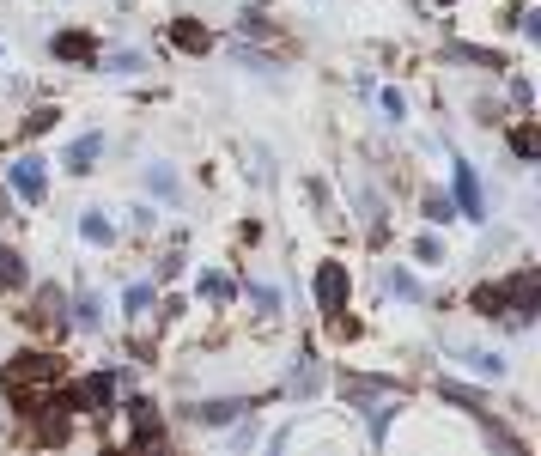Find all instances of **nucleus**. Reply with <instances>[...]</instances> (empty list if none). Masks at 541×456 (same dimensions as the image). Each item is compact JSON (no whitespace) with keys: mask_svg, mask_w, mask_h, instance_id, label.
I'll use <instances>...</instances> for the list:
<instances>
[{"mask_svg":"<svg viewBox=\"0 0 541 456\" xmlns=\"http://www.w3.org/2000/svg\"><path fill=\"white\" fill-rule=\"evenodd\" d=\"M383 292H390V298H408V304H414V298H426V292H420V280H414L408 268H383Z\"/></svg>","mask_w":541,"mask_h":456,"instance_id":"nucleus-15","label":"nucleus"},{"mask_svg":"<svg viewBox=\"0 0 541 456\" xmlns=\"http://www.w3.org/2000/svg\"><path fill=\"white\" fill-rule=\"evenodd\" d=\"M347 286H353V280H347L341 262H323V268H317V311H323V317H341V311H347Z\"/></svg>","mask_w":541,"mask_h":456,"instance_id":"nucleus-4","label":"nucleus"},{"mask_svg":"<svg viewBox=\"0 0 541 456\" xmlns=\"http://www.w3.org/2000/svg\"><path fill=\"white\" fill-rule=\"evenodd\" d=\"M43 329H55V335H67V292L61 286H43L37 292V311H31Z\"/></svg>","mask_w":541,"mask_h":456,"instance_id":"nucleus-7","label":"nucleus"},{"mask_svg":"<svg viewBox=\"0 0 541 456\" xmlns=\"http://www.w3.org/2000/svg\"><path fill=\"white\" fill-rule=\"evenodd\" d=\"M92 67H110V73H140V67H146V55H134V49L104 55V49H98V61H92Z\"/></svg>","mask_w":541,"mask_h":456,"instance_id":"nucleus-21","label":"nucleus"},{"mask_svg":"<svg viewBox=\"0 0 541 456\" xmlns=\"http://www.w3.org/2000/svg\"><path fill=\"white\" fill-rule=\"evenodd\" d=\"M383 116H390V122H402V116H408V98H402L396 86H390V92H383Z\"/></svg>","mask_w":541,"mask_h":456,"instance_id":"nucleus-26","label":"nucleus"},{"mask_svg":"<svg viewBox=\"0 0 541 456\" xmlns=\"http://www.w3.org/2000/svg\"><path fill=\"white\" fill-rule=\"evenodd\" d=\"M511 104H517V110H529V104H535V92H529V80H511Z\"/></svg>","mask_w":541,"mask_h":456,"instance_id":"nucleus-28","label":"nucleus"},{"mask_svg":"<svg viewBox=\"0 0 541 456\" xmlns=\"http://www.w3.org/2000/svg\"><path fill=\"white\" fill-rule=\"evenodd\" d=\"M238 31H244V37H262L268 25H262V13H244V19H238Z\"/></svg>","mask_w":541,"mask_h":456,"instance_id":"nucleus-29","label":"nucleus"},{"mask_svg":"<svg viewBox=\"0 0 541 456\" xmlns=\"http://www.w3.org/2000/svg\"><path fill=\"white\" fill-rule=\"evenodd\" d=\"M98 159H104V134H80L67 152H61V165L73 171V177H86V171H98Z\"/></svg>","mask_w":541,"mask_h":456,"instance_id":"nucleus-6","label":"nucleus"},{"mask_svg":"<svg viewBox=\"0 0 541 456\" xmlns=\"http://www.w3.org/2000/svg\"><path fill=\"white\" fill-rule=\"evenodd\" d=\"M244 414H250V402H201V408H189L195 426H231V420H244Z\"/></svg>","mask_w":541,"mask_h":456,"instance_id":"nucleus-10","label":"nucleus"},{"mask_svg":"<svg viewBox=\"0 0 541 456\" xmlns=\"http://www.w3.org/2000/svg\"><path fill=\"white\" fill-rule=\"evenodd\" d=\"M7 183H13V195H19V201H31V207H37V201L49 195V165L37 159V152H19V159L7 165Z\"/></svg>","mask_w":541,"mask_h":456,"instance_id":"nucleus-2","label":"nucleus"},{"mask_svg":"<svg viewBox=\"0 0 541 456\" xmlns=\"http://www.w3.org/2000/svg\"><path fill=\"white\" fill-rule=\"evenodd\" d=\"M25 280H31V274H25V256L7 250V256H0V292H19Z\"/></svg>","mask_w":541,"mask_h":456,"instance_id":"nucleus-22","label":"nucleus"},{"mask_svg":"<svg viewBox=\"0 0 541 456\" xmlns=\"http://www.w3.org/2000/svg\"><path fill=\"white\" fill-rule=\"evenodd\" d=\"M146 189L159 195V201H171V195H177V177H171V165H146Z\"/></svg>","mask_w":541,"mask_h":456,"instance_id":"nucleus-23","label":"nucleus"},{"mask_svg":"<svg viewBox=\"0 0 541 456\" xmlns=\"http://www.w3.org/2000/svg\"><path fill=\"white\" fill-rule=\"evenodd\" d=\"M438 396H444V402H456L462 414H487V408H481V396H475V390H462L456 377H438Z\"/></svg>","mask_w":541,"mask_h":456,"instance_id":"nucleus-17","label":"nucleus"},{"mask_svg":"<svg viewBox=\"0 0 541 456\" xmlns=\"http://www.w3.org/2000/svg\"><path fill=\"white\" fill-rule=\"evenodd\" d=\"M128 426H134L128 444H152V438H159V408H152L146 396H134V402H128Z\"/></svg>","mask_w":541,"mask_h":456,"instance_id":"nucleus-8","label":"nucleus"},{"mask_svg":"<svg viewBox=\"0 0 541 456\" xmlns=\"http://www.w3.org/2000/svg\"><path fill=\"white\" fill-rule=\"evenodd\" d=\"M49 122H55V110H31V122H25V134H43Z\"/></svg>","mask_w":541,"mask_h":456,"instance_id":"nucleus-30","label":"nucleus"},{"mask_svg":"<svg viewBox=\"0 0 541 456\" xmlns=\"http://www.w3.org/2000/svg\"><path fill=\"white\" fill-rule=\"evenodd\" d=\"M450 183H456V213H469V219H487V201H481V177L469 159H456L450 165Z\"/></svg>","mask_w":541,"mask_h":456,"instance_id":"nucleus-5","label":"nucleus"},{"mask_svg":"<svg viewBox=\"0 0 541 456\" xmlns=\"http://www.w3.org/2000/svg\"><path fill=\"white\" fill-rule=\"evenodd\" d=\"M438 7H450V0H438Z\"/></svg>","mask_w":541,"mask_h":456,"instance_id":"nucleus-31","label":"nucleus"},{"mask_svg":"<svg viewBox=\"0 0 541 456\" xmlns=\"http://www.w3.org/2000/svg\"><path fill=\"white\" fill-rule=\"evenodd\" d=\"M414 256H420V262H432V268H438V262H444V244H438V238H420V244H414Z\"/></svg>","mask_w":541,"mask_h":456,"instance_id":"nucleus-27","label":"nucleus"},{"mask_svg":"<svg viewBox=\"0 0 541 456\" xmlns=\"http://www.w3.org/2000/svg\"><path fill=\"white\" fill-rule=\"evenodd\" d=\"M73 323H80V329H98V298H92V292H80V304H73Z\"/></svg>","mask_w":541,"mask_h":456,"instance_id":"nucleus-25","label":"nucleus"},{"mask_svg":"<svg viewBox=\"0 0 541 456\" xmlns=\"http://www.w3.org/2000/svg\"><path fill=\"white\" fill-rule=\"evenodd\" d=\"M420 213H426L432 225H450V219H456V201H444V195H426V201H420Z\"/></svg>","mask_w":541,"mask_h":456,"instance_id":"nucleus-24","label":"nucleus"},{"mask_svg":"<svg viewBox=\"0 0 541 456\" xmlns=\"http://www.w3.org/2000/svg\"><path fill=\"white\" fill-rule=\"evenodd\" d=\"M511 152H517L523 165H529L535 152H541V134H535V122H517V128H511Z\"/></svg>","mask_w":541,"mask_h":456,"instance_id":"nucleus-19","label":"nucleus"},{"mask_svg":"<svg viewBox=\"0 0 541 456\" xmlns=\"http://www.w3.org/2000/svg\"><path fill=\"white\" fill-rule=\"evenodd\" d=\"M152 304H159V280H134V286L122 292V311H128V317H146Z\"/></svg>","mask_w":541,"mask_h":456,"instance_id":"nucleus-13","label":"nucleus"},{"mask_svg":"<svg viewBox=\"0 0 541 456\" xmlns=\"http://www.w3.org/2000/svg\"><path fill=\"white\" fill-rule=\"evenodd\" d=\"M195 292H201V298H207V304H231V298H238V286H231V280H225V274H213V268H207V274H201V280H195Z\"/></svg>","mask_w":541,"mask_h":456,"instance_id":"nucleus-16","label":"nucleus"},{"mask_svg":"<svg viewBox=\"0 0 541 456\" xmlns=\"http://www.w3.org/2000/svg\"><path fill=\"white\" fill-rule=\"evenodd\" d=\"M110 402H116V377H110V371L80 377V384H73V396H67L73 414H110Z\"/></svg>","mask_w":541,"mask_h":456,"instance_id":"nucleus-3","label":"nucleus"},{"mask_svg":"<svg viewBox=\"0 0 541 456\" xmlns=\"http://www.w3.org/2000/svg\"><path fill=\"white\" fill-rule=\"evenodd\" d=\"M171 43H177V49H189V55H207V49H213V31H207V25H195V19H177V25H171Z\"/></svg>","mask_w":541,"mask_h":456,"instance_id":"nucleus-11","label":"nucleus"},{"mask_svg":"<svg viewBox=\"0 0 541 456\" xmlns=\"http://www.w3.org/2000/svg\"><path fill=\"white\" fill-rule=\"evenodd\" d=\"M469 304H475L481 317H505V304H511V280H505V286H475Z\"/></svg>","mask_w":541,"mask_h":456,"instance_id":"nucleus-14","label":"nucleus"},{"mask_svg":"<svg viewBox=\"0 0 541 456\" xmlns=\"http://www.w3.org/2000/svg\"><path fill=\"white\" fill-rule=\"evenodd\" d=\"M244 292H250V304H256V317H262V323H268V317H274V311H280V292H274V286H268V280H250V286H244Z\"/></svg>","mask_w":541,"mask_h":456,"instance_id":"nucleus-18","label":"nucleus"},{"mask_svg":"<svg viewBox=\"0 0 541 456\" xmlns=\"http://www.w3.org/2000/svg\"><path fill=\"white\" fill-rule=\"evenodd\" d=\"M456 359H462V365H469L475 377H493V384H499V377H505V359H499V353H487V347H462Z\"/></svg>","mask_w":541,"mask_h":456,"instance_id":"nucleus-12","label":"nucleus"},{"mask_svg":"<svg viewBox=\"0 0 541 456\" xmlns=\"http://www.w3.org/2000/svg\"><path fill=\"white\" fill-rule=\"evenodd\" d=\"M55 377H61V359H49V353H19L7 371H0V384H7V396L25 402V408H49Z\"/></svg>","mask_w":541,"mask_h":456,"instance_id":"nucleus-1","label":"nucleus"},{"mask_svg":"<svg viewBox=\"0 0 541 456\" xmlns=\"http://www.w3.org/2000/svg\"><path fill=\"white\" fill-rule=\"evenodd\" d=\"M80 238H86V244H110V238H116V225H110V219L92 207V213L80 219Z\"/></svg>","mask_w":541,"mask_h":456,"instance_id":"nucleus-20","label":"nucleus"},{"mask_svg":"<svg viewBox=\"0 0 541 456\" xmlns=\"http://www.w3.org/2000/svg\"><path fill=\"white\" fill-rule=\"evenodd\" d=\"M55 61H80V67H92V61H98V43H92L86 31H61V37H55Z\"/></svg>","mask_w":541,"mask_h":456,"instance_id":"nucleus-9","label":"nucleus"}]
</instances>
